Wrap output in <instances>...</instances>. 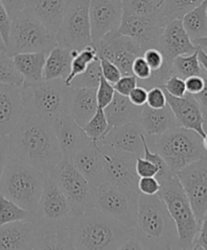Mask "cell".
<instances>
[{"mask_svg": "<svg viewBox=\"0 0 207 250\" xmlns=\"http://www.w3.org/2000/svg\"><path fill=\"white\" fill-rule=\"evenodd\" d=\"M56 249L141 250L134 228L97 209L75 214L57 236Z\"/></svg>", "mask_w": 207, "mask_h": 250, "instance_id": "obj_1", "label": "cell"}, {"mask_svg": "<svg viewBox=\"0 0 207 250\" xmlns=\"http://www.w3.org/2000/svg\"><path fill=\"white\" fill-rule=\"evenodd\" d=\"M10 156L23 161L46 173L62 160L54 124L27 110L8 135Z\"/></svg>", "mask_w": 207, "mask_h": 250, "instance_id": "obj_2", "label": "cell"}, {"mask_svg": "<svg viewBox=\"0 0 207 250\" xmlns=\"http://www.w3.org/2000/svg\"><path fill=\"white\" fill-rule=\"evenodd\" d=\"M134 234L141 249H179L176 225L158 195H139Z\"/></svg>", "mask_w": 207, "mask_h": 250, "instance_id": "obj_3", "label": "cell"}, {"mask_svg": "<svg viewBox=\"0 0 207 250\" xmlns=\"http://www.w3.org/2000/svg\"><path fill=\"white\" fill-rule=\"evenodd\" d=\"M46 173L10 158L0 180V195L34 213L41 200Z\"/></svg>", "mask_w": 207, "mask_h": 250, "instance_id": "obj_4", "label": "cell"}, {"mask_svg": "<svg viewBox=\"0 0 207 250\" xmlns=\"http://www.w3.org/2000/svg\"><path fill=\"white\" fill-rule=\"evenodd\" d=\"M74 215L75 212L68 199L55 180L46 173L44 191L30 221L45 238L47 249H56L57 236Z\"/></svg>", "mask_w": 207, "mask_h": 250, "instance_id": "obj_5", "label": "cell"}, {"mask_svg": "<svg viewBox=\"0 0 207 250\" xmlns=\"http://www.w3.org/2000/svg\"><path fill=\"white\" fill-rule=\"evenodd\" d=\"M20 88L23 110L36 113L53 124L70 114L73 88L67 86L64 79L23 84Z\"/></svg>", "mask_w": 207, "mask_h": 250, "instance_id": "obj_6", "label": "cell"}, {"mask_svg": "<svg viewBox=\"0 0 207 250\" xmlns=\"http://www.w3.org/2000/svg\"><path fill=\"white\" fill-rule=\"evenodd\" d=\"M146 139L150 149L160 154L174 173L207 154L203 138L194 130L184 127L176 126L161 135Z\"/></svg>", "mask_w": 207, "mask_h": 250, "instance_id": "obj_7", "label": "cell"}, {"mask_svg": "<svg viewBox=\"0 0 207 250\" xmlns=\"http://www.w3.org/2000/svg\"><path fill=\"white\" fill-rule=\"evenodd\" d=\"M56 45V35L26 7L11 20L6 55L13 57L23 53L47 54Z\"/></svg>", "mask_w": 207, "mask_h": 250, "instance_id": "obj_8", "label": "cell"}, {"mask_svg": "<svg viewBox=\"0 0 207 250\" xmlns=\"http://www.w3.org/2000/svg\"><path fill=\"white\" fill-rule=\"evenodd\" d=\"M160 184L161 188L157 195L165 203L166 208L176 225L179 249H191L199 224L190 202L176 174L160 182Z\"/></svg>", "mask_w": 207, "mask_h": 250, "instance_id": "obj_9", "label": "cell"}, {"mask_svg": "<svg viewBox=\"0 0 207 250\" xmlns=\"http://www.w3.org/2000/svg\"><path fill=\"white\" fill-rule=\"evenodd\" d=\"M140 193L110 182L96 187L95 209L134 228L137 222Z\"/></svg>", "mask_w": 207, "mask_h": 250, "instance_id": "obj_10", "label": "cell"}, {"mask_svg": "<svg viewBox=\"0 0 207 250\" xmlns=\"http://www.w3.org/2000/svg\"><path fill=\"white\" fill-rule=\"evenodd\" d=\"M49 174L66 196L75 214L95 209L96 187L77 169L71 160L62 159Z\"/></svg>", "mask_w": 207, "mask_h": 250, "instance_id": "obj_11", "label": "cell"}, {"mask_svg": "<svg viewBox=\"0 0 207 250\" xmlns=\"http://www.w3.org/2000/svg\"><path fill=\"white\" fill-rule=\"evenodd\" d=\"M89 3L90 0H71L56 34L57 45L81 51L92 44Z\"/></svg>", "mask_w": 207, "mask_h": 250, "instance_id": "obj_12", "label": "cell"}, {"mask_svg": "<svg viewBox=\"0 0 207 250\" xmlns=\"http://www.w3.org/2000/svg\"><path fill=\"white\" fill-rule=\"evenodd\" d=\"M163 6L156 13L148 17L122 14V20L117 29L118 34L130 37L140 46L142 52L151 48H157L165 26L168 23Z\"/></svg>", "mask_w": 207, "mask_h": 250, "instance_id": "obj_13", "label": "cell"}, {"mask_svg": "<svg viewBox=\"0 0 207 250\" xmlns=\"http://www.w3.org/2000/svg\"><path fill=\"white\" fill-rule=\"evenodd\" d=\"M176 175L200 224L207 212V154L177 171Z\"/></svg>", "mask_w": 207, "mask_h": 250, "instance_id": "obj_14", "label": "cell"}, {"mask_svg": "<svg viewBox=\"0 0 207 250\" xmlns=\"http://www.w3.org/2000/svg\"><path fill=\"white\" fill-rule=\"evenodd\" d=\"M94 46L97 51V57L114 62L122 76L133 75L134 61L144 54L135 40L118 34L117 30L107 35Z\"/></svg>", "mask_w": 207, "mask_h": 250, "instance_id": "obj_15", "label": "cell"}, {"mask_svg": "<svg viewBox=\"0 0 207 250\" xmlns=\"http://www.w3.org/2000/svg\"><path fill=\"white\" fill-rule=\"evenodd\" d=\"M104 159L106 182L138 191L139 177L137 174V155L96 142Z\"/></svg>", "mask_w": 207, "mask_h": 250, "instance_id": "obj_16", "label": "cell"}, {"mask_svg": "<svg viewBox=\"0 0 207 250\" xmlns=\"http://www.w3.org/2000/svg\"><path fill=\"white\" fill-rule=\"evenodd\" d=\"M122 14V0H90L89 19L93 45L118 29Z\"/></svg>", "mask_w": 207, "mask_h": 250, "instance_id": "obj_17", "label": "cell"}, {"mask_svg": "<svg viewBox=\"0 0 207 250\" xmlns=\"http://www.w3.org/2000/svg\"><path fill=\"white\" fill-rule=\"evenodd\" d=\"M47 249L46 242L30 220L0 225V250Z\"/></svg>", "mask_w": 207, "mask_h": 250, "instance_id": "obj_18", "label": "cell"}, {"mask_svg": "<svg viewBox=\"0 0 207 250\" xmlns=\"http://www.w3.org/2000/svg\"><path fill=\"white\" fill-rule=\"evenodd\" d=\"M157 49L162 53L166 65L172 68V62L175 58L193 54L198 48L186 33L182 21L174 20L165 26L159 39Z\"/></svg>", "mask_w": 207, "mask_h": 250, "instance_id": "obj_19", "label": "cell"}, {"mask_svg": "<svg viewBox=\"0 0 207 250\" xmlns=\"http://www.w3.org/2000/svg\"><path fill=\"white\" fill-rule=\"evenodd\" d=\"M165 94L167 104L176 118L177 126L194 130L203 138L206 135L204 129V112L193 95L186 93L183 97H174L167 92Z\"/></svg>", "mask_w": 207, "mask_h": 250, "instance_id": "obj_20", "label": "cell"}, {"mask_svg": "<svg viewBox=\"0 0 207 250\" xmlns=\"http://www.w3.org/2000/svg\"><path fill=\"white\" fill-rule=\"evenodd\" d=\"M62 159L71 160L73 155L87 146L92 139L87 136L83 128L69 114L54 123Z\"/></svg>", "mask_w": 207, "mask_h": 250, "instance_id": "obj_21", "label": "cell"}, {"mask_svg": "<svg viewBox=\"0 0 207 250\" xmlns=\"http://www.w3.org/2000/svg\"><path fill=\"white\" fill-rule=\"evenodd\" d=\"M142 129L138 122H130L119 126L111 127L98 144L131 152L137 156L144 155Z\"/></svg>", "mask_w": 207, "mask_h": 250, "instance_id": "obj_22", "label": "cell"}, {"mask_svg": "<svg viewBox=\"0 0 207 250\" xmlns=\"http://www.w3.org/2000/svg\"><path fill=\"white\" fill-rule=\"evenodd\" d=\"M23 104L21 88L0 84V135L8 136L23 114Z\"/></svg>", "mask_w": 207, "mask_h": 250, "instance_id": "obj_23", "label": "cell"}, {"mask_svg": "<svg viewBox=\"0 0 207 250\" xmlns=\"http://www.w3.org/2000/svg\"><path fill=\"white\" fill-rule=\"evenodd\" d=\"M71 162L94 187L106 182L104 159L95 140L75 153Z\"/></svg>", "mask_w": 207, "mask_h": 250, "instance_id": "obj_24", "label": "cell"}, {"mask_svg": "<svg viewBox=\"0 0 207 250\" xmlns=\"http://www.w3.org/2000/svg\"><path fill=\"white\" fill-rule=\"evenodd\" d=\"M138 122L139 123L146 138L159 136L177 126L176 118L168 104L160 109L151 108L145 104L142 106Z\"/></svg>", "mask_w": 207, "mask_h": 250, "instance_id": "obj_25", "label": "cell"}, {"mask_svg": "<svg viewBox=\"0 0 207 250\" xmlns=\"http://www.w3.org/2000/svg\"><path fill=\"white\" fill-rule=\"evenodd\" d=\"M70 2L71 0H26L25 7L56 35Z\"/></svg>", "mask_w": 207, "mask_h": 250, "instance_id": "obj_26", "label": "cell"}, {"mask_svg": "<svg viewBox=\"0 0 207 250\" xmlns=\"http://www.w3.org/2000/svg\"><path fill=\"white\" fill-rule=\"evenodd\" d=\"M108 121L109 129L130 122H138L142 106L135 105L127 96L115 93L111 102L103 109Z\"/></svg>", "mask_w": 207, "mask_h": 250, "instance_id": "obj_27", "label": "cell"}, {"mask_svg": "<svg viewBox=\"0 0 207 250\" xmlns=\"http://www.w3.org/2000/svg\"><path fill=\"white\" fill-rule=\"evenodd\" d=\"M98 108L96 89L95 88H73L70 115L83 127L95 114Z\"/></svg>", "mask_w": 207, "mask_h": 250, "instance_id": "obj_28", "label": "cell"}, {"mask_svg": "<svg viewBox=\"0 0 207 250\" xmlns=\"http://www.w3.org/2000/svg\"><path fill=\"white\" fill-rule=\"evenodd\" d=\"M46 53H23L12 57L14 66L23 78V84H34L44 80Z\"/></svg>", "mask_w": 207, "mask_h": 250, "instance_id": "obj_29", "label": "cell"}, {"mask_svg": "<svg viewBox=\"0 0 207 250\" xmlns=\"http://www.w3.org/2000/svg\"><path fill=\"white\" fill-rule=\"evenodd\" d=\"M72 59L73 55L70 49L56 45L46 54L44 67V80H65L71 70Z\"/></svg>", "mask_w": 207, "mask_h": 250, "instance_id": "obj_30", "label": "cell"}, {"mask_svg": "<svg viewBox=\"0 0 207 250\" xmlns=\"http://www.w3.org/2000/svg\"><path fill=\"white\" fill-rule=\"evenodd\" d=\"M181 21L192 41L207 36V0L186 13Z\"/></svg>", "mask_w": 207, "mask_h": 250, "instance_id": "obj_31", "label": "cell"}, {"mask_svg": "<svg viewBox=\"0 0 207 250\" xmlns=\"http://www.w3.org/2000/svg\"><path fill=\"white\" fill-rule=\"evenodd\" d=\"M172 73L173 75L183 78L184 80L192 76L204 77L207 75L200 65L197 51L193 54L183 55L175 58L172 62Z\"/></svg>", "mask_w": 207, "mask_h": 250, "instance_id": "obj_32", "label": "cell"}, {"mask_svg": "<svg viewBox=\"0 0 207 250\" xmlns=\"http://www.w3.org/2000/svg\"><path fill=\"white\" fill-rule=\"evenodd\" d=\"M102 77L100 61L97 57L88 65L87 69L80 75L76 76L72 80L70 87L72 88H95L99 85Z\"/></svg>", "mask_w": 207, "mask_h": 250, "instance_id": "obj_33", "label": "cell"}, {"mask_svg": "<svg viewBox=\"0 0 207 250\" xmlns=\"http://www.w3.org/2000/svg\"><path fill=\"white\" fill-rule=\"evenodd\" d=\"M31 215H33L31 212L0 195V225L15 221L30 220Z\"/></svg>", "mask_w": 207, "mask_h": 250, "instance_id": "obj_34", "label": "cell"}, {"mask_svg": "<svg viewBox=\"0 0 207 250\" xmlns=\"http://www.w3.org/2000/svg\"><path fill=\"white\" fill-rule=\"evenodd\" d=\"M97 58V51L93 44L87 45L86 48L79 51L76 57L72 59L71 70L68 77L65 79V84L70 87V84L74 78L82 74L92 61Z\"/></svg>", "mask_w": 207, "mask_h": 250, "instance_id": "obj_35", "label": "cell"}, {"mask_svg": "<svg viewBox=\"0 0 207 250\" xmlns=\"http://www.w3.org/2000/svg\"><path fill=\"white\" fill-rule=\"evenodd\" d=\"M162 6V0H122L123 14L148 17Z\"/></svg>", "mask_w": 207, "mask_h": 250, "instance_id": "obj_36", "label": "cell"}, {"mask_svg": "<svg viewBox=\"0 0 207 250\" xmlns=\"http://www.w3.org/2000/svg\"><path fill=\"white\" fill-rule=\"evenodd\" d=\"M204 0H164L162 6L168 21L182 20L190 10H192Z\"/></svg>", "mask_w": 207, "mask_h": 250, "instance_id": "obj_37", "label": "cell"}, {"mask_svg": "<svg viewBox=\"0 0 207 250\" xmlns=\"http://www.w3.org/2000/svg\"><path fill=\"white\" fill-rule=\"evenodd\" d=\"M89 138L95 142L102 139L109 130V125L105 116L104 110L98 107L95 114L89 119V121L82 127Z\"/></svg>", "mask_w": 207, "mask_h": 250, "instance_id": "obj_38", "label": "cell"}, {"mask_svg": "<svg viewBox=\"0 0 207 250\" xmlns=\"http://www.w3.org/2000/svg\"><path fill=\"white\" fill-rule=\"evenodd\" d=\"M0 83L21 87L23 78L14 66L12 57L0 52Z\"/></svg>", "mask_w": 207, "mask_h": 250, "instance_id": "obj_39", "label": "cell"}, {"mask_svg": "<svg viewBox=\"0 0 207 250\" xmlns=\"http://www.w3.org/2000/svg\"><path fill=\"white\" fill-rule=\"evenodd\" d=\"M142 143H144V155H142L141 158L149 160L150 162H152L159 167V173L155 177L159 182L167 180L170 177H172L173 175L176 174V173H174V171L169 167V166L167 165V163L165 162V160L160 154L150 149V146L147 143L145 134H142Z\"/></svg>", "mask_w": 207, "mask_h": 250, "instance_id": "obj_40", "label": "cell"}, {"mask_svg": "<svg viewBox=\"0 0 207 250\" xmlns=\"http://www.w3.org/2000/svg\"><path fill=\"white\" fill-rule=\"evenodd\" d=\"M161 87L164 89L165 92L174 97H183L187 93L185 80L183 78L176 75H172L171 77H169L164 85H162Z\"/></svg>", "mask_w": 207, "mask_h": 250, "instance_id": "obj_41", "label": "cell"}, {"mask_svg": "<svg viewBox=\"0 0 207 250\" xmlns=\"http://www.w3.org/2000/svg\"><path fill=\"white\" fill-rule=\"evenodd\" d=\"M115 87L113 84H110L108 81H106L103 77H101L100 82L98 87L96 88V97H97V103L98 107L104 109L113 100L115 96Z\"/></svg>", "mask_w": 207, "mask_h": 250, "instance_id": "obj_42", "label": "cell"}, {"mask_svg": "<svg viewBox=\"0 0 207 250\" xmlns=\"http://www.w3.org/2000/svg\"><path fill=\"white\" fill-rule=\"evenodd\" d=\"M142 57H144V59L148 62V65L152 69L153 73L159 72L163 67L168 68L172 71V68L170 66L166 65L162 53L157 48H151V49L146 50L144 52V54H142Z\"/></svg>", "mask_w": 207, "mask_h": 250, "instance_id": "obj_43", "label": "cell"}, {"mask_svg": "<svg viewBox=\"0 0 207 250\" xmlns=\"http://www.w3.org/2000/svg\"><path fill=\"white\" fill-rule=\"evenodd\" d=\"M132 71L133 75L137 77L138 84L149 80L153 74L152 69L150 68L148 62L142 56H138L136 58V60L133 62Z\"/></svg>", "mask_w": 207, "mask_h": 250, "instance_id": "obj_44", "label": "cell"}, {"mask_svg": "<svg viewBox=\"0 0 207 250\" xmlns=\"http://www.w3.org/2000/svg\"><path fill=\"white\" fill-rule=\"evenodd\" d=\"M149 107L160 109L167 106V98L162 87H153L148 90L147 103Z\"/></svg>", "mask_w": 207, "mask_h": 250, "instance_id": "obj_45", "label": "cell"}, {"mask_svg": "<svg viewBox=\"0 0 207 250\" xmlns=\"http://www.w3.org/2000/svg\"><path fill=\"white\" fill-rule=\"evenodd\" d=\"M99 61H100L102 77L110 84L113 85L115 84L119 80V78L122 76L119 69L114 64V62H111L106 59L99 58Z\"/></svg>", "mask_w": 207, "mask_h": 250, "instance_id": "obj_46", "label": "cell"}, {"mask_svg": "<svg viewBox=\"0 0 207 250\" xmlns=\"http://www.w3.org/2000/svg\"><path fill=\"white\" fill-rule=\"evenodd\" d=\"M138 86V79L134 75H124L119 78V80L114 84L116 93L123 96H129V94Z\"/></svg>", "mask_w": 207, "mask_h": 250, "instance_id": "obj_47", "label": "cell"}, {"mask_svg": "<svg viewBox=\"0 0 207 250\" xmlns=\"http://www.w3.org/2000/svg\"><path fill=\"white\" fill-rule=\"evenodd\" d=\"M161 188V184L155 177L139 178L138 183V192L142 195H157Z\"/></svg>", "mask_w": 207, "mask_h": 250, "instance_id": "obj_48", "label": "cell"}, {"mask_svg": "<svg viewBox=\"0 0 207 250\" xmlns=\"http://www.w3.org/2000/svg\"><path fill=\"white\" fill-rule=\"evenodd\" d=\"M137 174L139 178L145 177H156L159 173V167L141 156H137V165H136Z\"/></svg>", "mask_w": 207, "mask_h": 250, "instance_id": "obj_49", "label": "cell"}, {"mask_svg": "<svg viewBox=\"0 0 207 250\" xmlns=\"http://www.w3.org/2000/svg\"><path fill=\"white\" fill-rule=\"evenodd\" d=\"M194 250H207V212L199 224L192 248Z\"/></svg>", "mask_w": 207, "mask_h": 250, "instance_id": "obj_50", "label": "cell"}, {"mask_svg": "<svg viewBox=\"0 0 207 250\" xmlns=\"http://www.w3.org/2000/svg\"><path fill=\"white\" fill-rule=\"evenodd\" d=\"M10 158L11 156H10V150H9L8 136L0 135V180H1L3 171Z\"/></svg>", "mask_w": 207, "mask_h": 250, "instance_id": "obj_51", "label": "cell"}, {"mask_svg": "<svg viewBox=\"0 0 207 250\" xmlns=\"http://www.w3.org/2000/svg\"><path fill=\"white\" fill-rule=\"evenodd\" d=\"M10 24H11V20L9 18L5 6L3 5L1 0H0V33H1V36L4 40L5 44H7V42H8Z\"/></svg>", "mask_w": 207, "mask_h": 250, "instance_id": "obj_52", "label": "cell"}, {"mask_svg": "<svg viewBox=\"0 0 207 250\" xmlns=\"http://www.w3.org/2000/svg\"><path fill=\"white\" fill-rule=\"evenodd\" d=\"M205 77V76H204ZM204 77L202 76H192L185 79V85L187 93L194 95L199 93L204 87Z\"/></svg>", "mask_w": 207, "mask_h": 250, "instance_id": "obj_53", "label": "cell"}, {"mask_svg": "<svg viewBox=\"0 0 207 250\" xmlns=\"http://www.w3.org/2000/svg\"><path fill=\"white\" fill-rule=\"evenodd\" d=\"M129 99L137 106H144L147 103L148 97V90L141 86H137L130 94Z\"/></svg>", "mask_w": 207, "mask_h": 250, "instance_id": "obj_54", "label": "cell"}, {"mask_svg": "<svg viewBox=\"0 0 207 250\" xmlns=\"http://www.w3.org/2000/svg\"><path fill=\"white\" fill-rule=\"evenodd\" d=\"M1 1L7 10L10 20L19 14L26 4V0H1Z\"/></svg>", "mask_w": 207, "mask_h": 250, "instance_id": "obj_55", "label": "cell"}, {"mask_svg": "<svg viewBox=\"0 0 207 250\" xmlns=\"http://www.w3.org/2000/svg\"><path fill=\"white\" fill-rule=\"evenodd\" d=\"M193 97L195 98L197 103L200 105L204 114H207V75L204 77L203 89L199 93L194 94Z\"/></svg>", "mask_w": 207, "mask_h": 250, "instance_id": "obj_56", "label": "cell"}, {"mask_svg": "<svg viewBox=\"0 0 207 250\" xmlns=\"http://www.w3.org/2000/svg\"><path fill=\"white\" fill-rule=\"evenodd\" d=\"M197 53H198V60H199L200 65L207 74V53L204 51V49H200V48H198Z\"/></svg>", "mask_w": 207, "mask_h": 250, "instance_id": "obj_57", "label": "cell"}, {"mask_svg": "<svg viewBox=\"0 0 207 250\" xmlns=\"http://www.w3.org/2000/svg\"><path fill=\"white\" fill-rule=\"evenodd\" d=\"M192 42L197 46V48H200V49H206L207 48V36L199 38V39H196V40H194Z\"/></svg>", "mask_w": 207, "mask_h": 250, "instance_id": "obj_58", "label": "cell"}, {"mask_svg": "<svg viewBox=\"0 0 207 250\" xmlns=\"http://www.w3.org/2000/svg\"><path fill=\"white\" fill-rule=\"evenodd\" d=\"M6 51V44L4 42V40L1 36V33H0V52H4Z\"/></svg>", "mask_w": 207, "mask_h": 250, "instance_id": "obj_59", "label": "cell"}, {"mask_svg": "<svg viewBox=\"0 0 207 250\" xmlns=\"http://www.w3.org/2000/svg\"><path fill=\"white\" fill-rule=\"evenodd\" d=\"M203 146H204V149H205L206 152H207V133H206V135L203 137Z\"/></svg>", "mask_w": 207, "mask_h": 250, "instance_id": "obj_60", "label": "cell"}, {"mask_svg": "<svg viewBox=\"0 0 207 250\" xmlns=\"http://www.w3.org/2000/svg\"><path fill=\"white\" fill-rule=\"evenodd\" d=\"M204 117H205V119H204V129L207 133V114H204Z\"/></svg>", "mask_w": 207, "mask_h": 250, "instance_id": "obj_61", "label": "cell"}, {"mask_svg": "<svg viewBox=\"0 0 207 250\" xmlns=\"http://www.w3.org/2000/svg\"><path fill=\"white\" fill-rule=\"evenodd\" d=\"M163 1H164V0H162V3H163Z\"/></svg>", "mask_w": 207, "mask_h": 250, "instance_id": "obj_62", "label": "cell"}, {"mask_svg": "<svg viewBox=\"0 0 207 250\" xmlns=\"http://www.w3.org/2000/svg\"><path fill=\"white\" fill-rule=\"evenodd\" d=\"M0 84H1V83H0Z\"/></svg>", "mask_w": 207, "mask_h": 250, "instance_id": "obj_63", "label": "cell"}]
</instances>
